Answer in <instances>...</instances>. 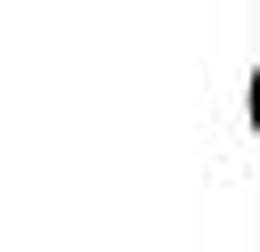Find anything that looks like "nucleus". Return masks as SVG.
Masks as SVG:
<instances>
[{
    "mask_svg": "<svg viewBox=\"0 0 260 252\" xmlns=\"http://www.w3.org/2000/svg\"><path fill=\"white\" fill-rule=\"evenodd\" d=\"M252 130H260V73H252Z\"/></svg>",
    "mask_w": 260,
    "mask_h": 252,
    "instance_id": "obj_1",
    "label": "nucleus"
}]
</instances>
